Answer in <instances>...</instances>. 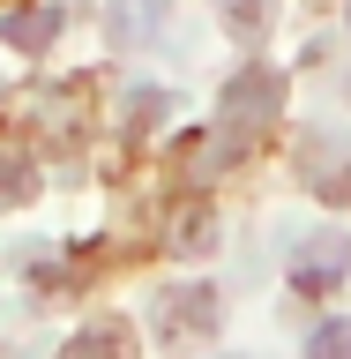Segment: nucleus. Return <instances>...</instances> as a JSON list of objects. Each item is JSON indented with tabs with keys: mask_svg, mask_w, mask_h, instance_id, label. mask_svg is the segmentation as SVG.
<instances>
[{
	"mask_svg": "<svg viewBox=\"0 0 351 359\" xmlns=\"http://www.w3.org/2000/svg\"><path fill=\"white\" fill-rule=\"evenodd\" d=\"M30 195V165L22 157H0V202H22Z\"/></svg>",
	"mask_w": 351,
	"mask_h": 359,
	"instance_id": "nucleus-11",
	"label": "nucleus"
},
{
	"mask_svg": "<svg viewBox=\"0 0 351 359\" xmlns=\"http://www.w3.org/2000/svg\"><path fill=\"white\" fill-rule=\"evenodd\" d=\"M217 247V210L209 202H187L172 217V255H209Z\"/></svg>",
	"mask_w": 351,
	"mask_h": 359,
	"instance_id": "nucleus-7",
	"label": "nucleus"
},
{
	"mask_svg": "<svg viewBox=\"0 0 351 359\" xmlns=\"http://www.w3.org/2000/svg\"><path fill=\"white\" fill-rule=\"evenodd\" d=\"M217 322H224V307H217L209 285H179V292L157 299V337H165V344H209Z\"/></svg>",
	"mask_w": 351,
	"mask_h": 359,
	"instance_id": "nucleus-1",
	"label": "nucleus"
},
{
	"mask_svg": "<svg viewBox=\"0 0 351 359\" xmlns=\"http://www.w3.org/2000/svg\"><path fill=\"white\" fill-rule=\"evenodd\" d=\"M0 38L22 45V53H45V38H60V0H45V8H22V15H0Z\"/></svg>",
	"mask_w": 351,
	"mask_h": 359,
	"instance_id": "nucleus-5",
	"label": "nucleus"
},
{
	"mask_svg": "<svg viewBox=\"0 0 351 359\" xmlns=\"http://www.w3.org/2000/svg\"><path fill=\"white\" fill-rule=\"evenodd\" d=\"M344 269H351V240H344V232H314V240L291 247V285L307 292V299H314V292H329Z\"/></svg>",
	"mask_w": 351,
	"mask_h": 359,
	"instance_id": "nucleus-3",
	"label": "nucleus"
},
{
	"mask_svg": "<svg viewBox=\"0 0 351 359\" xmlns=\"http://www.w3.org/2000/svg\"><path fill=\"white\" fill-rule=\"evenodd\" d=\"M307 359H351V322H322L307 337Z\"/></svg>",
	"mask_w": 351,
	"mask_h": 359,
	"instance_id": "nucleus-9",
	"label": "nucleus"
},
{
	"mask_svg": "<svg viewBox=\"0 0 351 359\" xmlns=\"http://www.w3.org/2000/svg\"><path fill=\"white\" fill-rule=\"evenodd\" d=\"M314 195L344 210V202H351V157H344V165H329V172H314Z\"/></svg>",
	"mask_w": 351,
	"mask_h": 359,
	"instance_id": "nucleus-10",
	"label": "nucleus"
},
{
	"mask_svg": "<svg viewBox=\"0 0 351 359\" xmlns=\"http://www.w3.org/2000/svg\"><path fill=\"white\" fill-rule=\"evenodd\" d=\"M60 359H135V330L128 322H90L60 344Z\"/></svg>",
	"mask_w": 351,
	"mask_h": 359,
	"instance_id": "nucleus-4",
	"label": "nucleus"
},
{
	"mask_svg": "<svg viewBox=\"0 0 351 359\" xmlns=\"http://www.w3.org/2000/svg\"><path fill=\"white\" fill-rule=\"evenodd\" d=\"M165 30V0H112V38L120 45H142Z\"/></svg>",
	"mask_w": 351,
	"mask_h": 359,
	"instance_id": "nucleus-6",
	"label": "nucleus"
},
{
	"mask_svg": "<svg viewBox=\"0 0 351 359\" xmlns=\"http://www.w3.org/2000/svg\"><path fill=\"white\" fill-rule=\"evenodd\" d=\"M284 112V75L277 67H240L232 83H224V128H262V120H277Z\"/></svg>",
	"mask_w": 351,
	"mask_h": 359,
	"instance_id": "nucleus-2",
	"label": "nucleus"
},
{
	"mask_svg": "<svg viewBox=\"0 0 351 359\" xmlns=\"http://www.w3.org/2000/svg\"><path fill=\"white\" fill-rule=\"evenodd\" d=\"M224 15H232V30H240V38H262L269 15H277V0H224Z\"/></svg>",
	"mask_w": 351,
	"mask_h": 359,
	"instance_id": "nucleus-8",
	"label": "nucleus"
}]
</instances>
